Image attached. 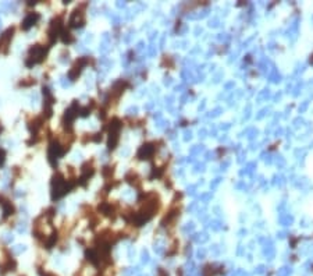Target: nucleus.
I'll use <instances>...</instances> for the list:
<instances>
[{
  "label": "nucleus",
  "mask_w": 313,
  "mask_h": 276,
  "mask_svg": "<svg viewBox=\"0 0 313 276\" xmlns=\"http://www.w3.org/2000/svg\"><path fill=\"white\" fill-rule=\"evenodd\" d=\"M38 18H39V16L36 14V13H29L28 16H27V18L24 20V28L27 29V28H29L31 25H33V24L38 21Z\"/></svg>",
  "instance_id": "nucleus-2"
},
{
  "label": "nucleus",
  "mask_w": 313,
  "mask_h": 276,
  "mask_svg": "<svg viewBox=\"0 0 313 276\" xmlns=\"http://www.w3.org/2000/svg\"><path fill=\"white\" fill-rule=\"evenodd\" d=\"M46 55V50L45 47L40 46V45H35L29 50V55H28V60H27V64H35L39 63L43 60V57Z\"/></svg>",
  "instance_id": "nucleus-1"
}]
</instances>
